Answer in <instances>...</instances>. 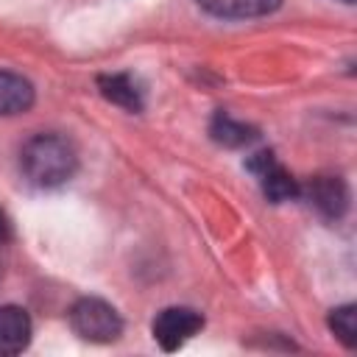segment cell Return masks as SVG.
<instances>
[{
    "label": "cell",
    "mask_w": 357,
    "mask_h": 357,
    "mask_svg": "<svg viewBox=\"0 0 357 357\" xmlns=\"http://www.w3.org/2000/svg\"><path fill=\"white\" fill-rule=\"evenodd\" d=\"M206 14L220 20H248V17H265L279 8L282 0H195Z\"/></svg>",
    "instance_id": "9"
},
{
    "label": "cell",
    "mask_w": 357,
    "mask_h": 357,
    "mask_svg": "<svg viewBox=\"0 0 357 357\" xmlns=\"http://www.w3.org/2000/svg\"><path fill=\"white\" fill-rule=\"evenodd\" d=\"M33 86L28 78L0 70V117H11V114H22L33 106Z\"/></svg>",
    "instance_id": "8"
},
{
    "label": "cell",
    "mask_w": 357,
    "mask_h": 357,
    "mask_svg": "<svg viewBox=\"0 0 357 357\" xmlns=\"http://www.w3.org/2000/svg\"><path fill=\"white\" fill-rule=\"evenodd\" d=\"M329 329L335 332V337H337L346 349H354V346H357V307H354V304L335 307V310L329 312Z\"/></svg>",
    "instance_id": "11"
},
{
    "label": "cell",
    "mask_w": 357,
    "mask_h": 357,
    "mask_svg": "<svg viewBox=\"0 0 357 357\" xmlns=\"http://www.w3.org/2000/svg\"><path fill=\"white\" fill-rule=\"evenodd\" d=\"M245 165H248V170L259 178L262 192H265L268 201H273V204H284V201L298 198L301 184L293 178L290 170L282 167V162L273 156V151H257V153L248 156Z\"/></svg>",
    "instance_id": "3"
},
{
    "label": "cell",
    "mask_w": 357,
    "mask_h": 357,
    "mask_svg": "<svg viewBox=\"0 0 357 357\" xmlns=\"http://www.w3.org/2000/svg\"><path fill=\"white\" fill-rule=\"evenodd\" d=\"M298 195L329 220L343 218L349 209V187L340 176H315L307 187L298 190Z\"/></svg>",
    "instance_id": "5"
},
{
    "label": "cell",
    "mask_w": 357,
    "mask_h": 357,
    "mask_svg": "<svg viewBox=\"0 0 357 357\" xmlns=\"http://www.w3.org/2000/svg\"><path fill=\"white\" fill-rule=\"evenodd\" d=\"M340 3H346V6H351V3H354V0H340Z\"/></svg>",
    "instance_id": "13"
},
{
    "label": "cell",
    "mask_w": 357,
    "mask_h": 357,
    "mask_svg": "<svg viewBox=\"0 0 357 357\" xmlns=\"http://www.w3.org/2000/svg\"><path fill=\"white\" fill-rule=\"evenodd\" d=\"M70 326L81 340L89 343H112L123 335V318L120 312L95 296L78 298L70 310Z\"/></svg>",
    "instance_id": "2"
},
{
    "label": "cell",
    "mask_w": 357,
    "mask_h": 357,
    "mask_svg": "<svg viewBox=\"0 0 357 357\" xmlns=\"http://www.w3.org/2000/svg\"><path fill=\"white\" fill-rule=\"evenodd\" d=\"M209 134L223 148H245L257 139V131L251 126L234 120L229 112H215V117L209 123Z\"/></svg>",
    "instance_id": "10"
},
{
    "label": "cell",
    "mask_w": 357,
    "mask_h": 357,
    "mask_svg": "<svg viewBox=\"0 0 357 357\" xmlns=\"http://www.w3.org/2000/svg\"><path fill=\"white\" fill-rule=\"evenodd\" d=\"M8 234H11V226H8V218H6L3 209H0V243H6Z\"/></svg>",
    "instance_id": "12"
},
{
    "label": "cell",
    "mask_w": 357,
    "mask_h": 357,
    "mask_svg": "<svg viewBox=\"0 0 357 357\" xmlns=\"http://www.w3.org/2000/svg\"><path fill=\"white\" fill-rule=\"evenodd\" d=\"M31 343V318L17 304H0V357L20 354Z\"/></svg>",
    "instance_id": "6"
},
{
    "label": "cell",
    "mask_w": 357,
    "mask_h": 357,
    "mask_svg": "<svg viewBox=\"0 0 357 357\" xmlns=\"http://www.w3.org/2000/svg\"><path fill=\"white\" fill-rule=\"evenodd\" d=\"M20 170L28 184L39 190H56L78 170L75 145L61 134H36L20 151Z\"/></svg>",
    "instance_id": "1"
},
{
    "label": "cell",
    "mask_w": 357,
    "mask_h": 357,
    "mask_svg": "<svg viewBox=\"0 0 357 357\" xmlns=\"http://www.w3.org/2000/svg\"><path fill=\"white\" fill-rule=\"evenodd\" d=\"M98 89L109 103H114V106H120L126 112H139L142 109V89L128 73L100 75L98 78Z\"/></svg>",
    "instance_id": "7"
},
{
    "label": "cell",
    "mask_w": 357,
    "mask_h": 357,
    "mask_svg": "<svg viewBox=\"0 0 357 357\" xmlns=\"http://www.w3.org/2000/svg\"><path fill=\"white\" fill-rule=\"evenodd\" d=\"M204 326V315L190 310V307H167L153 318V340L165 349V351H176L181 349L192 335H198Z\"/></svg>",
    "instance_id": "4"
}]
</instances>
